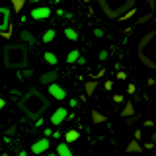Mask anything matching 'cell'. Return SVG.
Returning a JSON list of instances; mask_svg holds the SVG:
<instances>
[{
    "label": "cell",
    "instance_id": "6da1fadb",
    "mask_svg": "<svg viewBox=\"0 0 156 156\" xmlns=\"http://www.w3.org/2000/svg\"><path fill=\"white\" fill-rule=\"evenodd\" d=\"M47 107H49V100L37 88H29L26 94L20 98V109L26 115V119H31V121L41 119Z\"/></svg>",
    "mask_w": 156,
    "mask_h": 156
},
{
    "label": "cell",
    "instance_id": "7a4b0ae2",
    "mask_svg": "<svg viewBox=\"0 0 156 156\" xmlns=\"http://www.w3.org/2000/svg\"><path fill=\"white\" fill-rule=\"evenodd\" d=\"M136 57H139L140 65L156 70V29L144 33L139 39V45H136Z\"/></svg>",
    "mask_w": 156,
    "mask_h": 156
},
{
    "label": "cell",
    "instance_id": "3957f363",
    "mask_svg": "<svg viewBox=\"0 0 156 156\" xmlns=\"http://www.w3.org/2000/svg\"><path fill=\"white\" fill-rule=\"evenodd\" d=\"M2 65L10 70H23L27 66V49L26 45H6L2 55Z\"/></svg>",
    "mask_w": 156,
    "mask_h": 156
},
{
    "label": "cell",
    "instance_id": "277c9868",
    "mask_svg": "<svg viewBox=\"0 0 156 156\" xmlns=\"http://www.w3.org/2000/svg\"><path fill=\"white\" fill-rule=\"evenodd\" d=\"M98 4L111 20H121L135 10V0H98Z\"/></svg>",
    "mask_w": 156,
    "mask_h": 156
},
{
    "label": "cell",
    "instance_id": "5b68a950",
    "mask_svg": "<svg viewBox=\"0 0 156 156\" xmlns=\"http://www.w3.org/2000/svg\"><path fill=\"white\" fill-rule=\"evenodd\" d=\"M10 20H12V10L6 8V6H0V35L8 33Z\"/></svg>",
    "mask_w": 156,
    "mask_h": 156
},
{
    "label": "cell",
    "instance_id": "8992f818",
    "mask_svg": "<svg viewBox=\"0 0 156 156\" xmlns=\"http://www.w3.org/2000/svg\"><path fill=\"white\" fill-rule=\"evenodd\" d=\"M49 148H51V140H49V139H45V136H43V139H37L35 143L31 144V152L35 154V156H41V154H45Z\"/></svg>",
    "mask_w": 156,
    "mask_h": 156
},
{
    "label": "cell",
    "instance_id": "52a82bcc",
    "mask_svg": "<svg viewBox=\"0 0 156 156\" xmlns=\"http://www.w3.org/2000/svg\"><path fill=\"white\" fill-rule=\"evenodd\" d=\"M66 117H68V109H66V107H57V109L51 113V125H55V127L62 125L66 121Z\"/></svg>",
    "mask_w": 156,
    "mask_h": 156
},
{
    "label": "cell",
    "instance_id": "ba28073f",
    "mask_svg": "<svg viewBox=\"0 0 156 156\" xmlns=\"http://www.w3.org/2000/svg\"><path fill=\"white\" fill-rule=\"evenodd\" d=\"M31 20H35V22H43V20H47V18H51V8H47V6H37V8H33L31 10Z\"/></svg>",
    "mask_w": 156,
    "mask_h": 156
},
{
    "label": "cell",
    "instance_id": "9c48e42d",
    "mask_svg": "<svg viewBox=\"0 0 156 156\" xmlns=\"http://www.w3.org/2000/svg\"><path fill=\"white\" fill-rule=\"evenodd\" d=\"M47 90H49V94H51L53 100H58V101H62L66 98V92H65V88H62L61 84H51V86H47Z\"/></svg>",
    "mask_w": 156,
    "mask_h": 156
},
{
    "label": "cell",
    "instance_id": "30bf717a",
    "mask_svg": "<svg viewBox=\"0 0 156 156\" xmlns=\"http://www.w3.org/2000/svg\"><path fill=\"white\" fill-rule=\"evenodd\" d=\"M57 78H58V72L57 70H51V72H43L41 78H39V82L45 84V86H51V84H55V82H57Z\"/></svg>",
    "mask_w": 156,
    "mask_h": 156
},
{
    "label": "cell",
    "instance_id": "8fae6325",
    "mask_svg": "<svg viewBox=\"0 0 156 156\" xmlns=\"http://www.w3.org/2000/svg\"><path fill=\"white\" fill-rule=\"evenodd\" d=\"M20 41L29 43V45H35V35H33L31 31H27V29H23V31H20Z\"/></svg>",
    "mask_w": 156,
    "mask_h": 156
},
{
    "label": "cell",
    "instance_id": "7c38bea8",
    "mask_svg": "<svg viewBox=\"0 0 156 156\" xmlns=\"http://www.w3.org/2000/svg\"><path fill=\"white\" fill-rule=\"evenodd\" d=\"M55 154L57 156H72V150H70V146H68L66 143H58Z\"/></svg>",
    "mask_w": 156,
    "mask_h": 156
},
{
    "label": "cell",
    "instance_id": "4fadbf2b",
    "mask_svg": "<svg viewBox=\"0 0 156 156\" xmlns=\"http://www.w3.org/2000/svg\"><path fill=\"white\" fill-rule=\"evenodd\" d=\"M107 121V117L104 113H100L98 109H92V123L94 125H101V123H105Z\"/></svg>",
    "mask_w": 156,
    "mask_h": 156
},
{
    "label": "cell",
    "instance_id": "5bb4252c",
    "mask_svg": "<svg viewBox=\"0 0 156 156\" xmlns=\"http://www.w3.org/2000/svg\"><path fill=\"white\" fill-rule=\"evenodd\" d=\"M127 152L129 154H139V152H143V146H140L139 140H131V143L127 144Z\"/></svg>",
    "mask_w": 156,
    "mask_h": 156
},
{
    "label": "cell",
    "instance_id": "9a60e30c",
    "mask_svg": "<svg viewBox=\"0 0 156 156\" xmlns=\"http://www.w3.org/2000/svg\"><path fill=\"white\" fill-rule=\"evenodd\" d=\"M43 58H45V62H49L51 66H55L57 62H58L57 55H55V53H51V51H45V53H43Z\"/></svg>",
    "mask_w": 156,
    "mask_h": 156
},
{
    "label": "cell",
    "instance_id": "2e32d148",
    "mask_svg": "<svg viewBox=\"0 0 156 156\" xmlns=\"http://www.w3.org/2000/svg\"><path fill=\"white\" fill-rule=\"evenodd\" d=\"M131 115H135V105L131 101H127L125 107L121 109V117H131Z\"/></svg>",
    "mask_w": 156,
    "mask_h": 156
},
{
    "label": "cell",
    "instance_id": "e0dca14e",
    "mask_svg": "<svg viewBox=\"0 0 156 156\" xmlns=\"http://www.w3.org/2000/svg\"><path fill=\"white\" fill-rule=\"evenodd\" d=\"M78 136H80V133H78L76 129L66 131V133H65V140H66V144H68V143H74V140H78Z\"/></svg>",
    "mask_w": 156,
    "mask_h": 156
},
{
    "label": "cell",
    "instance_id": "ac0fdd59",
    "mask_svg": "<svg viewBox=\"0 0 156 156\" xmlns=\"http://www.w3.org/2000/svg\"><path fill=\"white\" fill-rule=\"evenodd\" d=\"M80 57H82L80 51H78V49H72V51L66 55V62H70V65H72V62H78V58H80Z\"/></svg>",
    "mask_w": 156,
    "mask_h": 156
},
{
    "label": "cell",
    "instance_id": "d6986e66",
    "mask_svg": "<svg viewBox=\"0 0 156 156\" xmlns=\"http://www.w3.org/2000/svg\"><path fill=\"white\" fill-rule=\"evenodd\" d=\"M96 88H98V82L96 80H90V82H86V84H84V92H86L88 96H92L96 92Z\"/></svg>",
    "mask_w": 156,
    "mask_h": 156
},
{
    "label": "cell",
    "instance_id": "ffe728a7",
    "mask_svg": "<svg viewBox=\"0 0 156 156\" xmlns=\"http://www.w3.org/2000/svg\"><path fill=\"white\" fill-rule=\"evenodd\" d=\"M65 37L68 39V41H76V39H78V33H76V29H72V27H66V29H65Z\"/></svg>",
    "mask_w": 156,
    "mask_h": 156
},
{
    "label": "cell",
    "instance_id": "44dd1931",
    "mask_svg": "<svg viewBox=\"0 0 156 156\" xmlns=\"http://www.w3.org/2000/svg\"><path fill=\"white\" fill-rule=\"evenodd\" d=\"M41 39H43V43H51L53 39H55V29H47Z\"/></svg>",
    "mask_w": 156,
    "mask_h": 156
},
{
    "label": "cell",
    "instance_id": "7402d4cb",
    "mask_svg": "<svg viewBox=\"0 0 156 156\" xmlns=\"http://www.w3.org/2000/svg\"><path fill=\"white\" fill-rule=\"evenodd\" d=\"M10 2H12L14 12H22V8H23V4H26V0H10Z\"/></svg>",
    "mask_w": 156,
    "mask_h": 156
},
{
    "label": "cell",
    "instance_id": "603a6c76",
    "mask_svg": "<svg viewBox=\"0 0 156 156\" xmlns=\"http://www.w3.org/2000/svg\"><path fill=\"white\" fill-rule=\"evenodd\" d=\"M14 133H16V127H10V129L6 131V136H8V139H10V136H12Z\"/></svg>",
    "mask_w": 156,
    "mask_h": 156
},
{
    "label": "cell",
    "instance_id": "cb8c5ba5",
    "mask_svg": "<svg viewBox=\"0 0 156 156\" xmlns=\"http://www.w3.org/2000/svg\"><path fill=\"white\" fill-rule=\"evenodd\" d=\"M94 35H96V37H104V31H101V29H98V27H96V29H94Z\"/></svg>",
    "mask_w": 156,
    "mask_h": 156
},
{
    "label": "cell",
    "instance_id": "d4e9b609",
    "mask_svg": "<svg viewBox=\"0 0 156 156\" xmlns=\"http://www.w3.org/2000/svg\"><path fill=\"white\" fill-rule=\"evenodd\" d=\"M113 101H117V104H121V101H123V96L115 94V96H113Z\"/></svg>",
    "mask_w": 156,
    "mask_h": 156
},
{
    "label": "cell",
    "instance_id": "484cf974",
    "mask_svg": "<svg viewBox=\"0 0 156 156\" xmlns=\"http://www.w3.org/2000/svg\"><path fill=\"white\" fill-rule=\"evenodd\" d=\"M105 58H107V51H101L100 53V61H105Z\"/></svg>",
    "mask_w": 156,
    "mask_h": 156
},
{
    "label": "cell",
    "instance_id": "4316f807",
    "mask_svg": "<svg viewBox=\"0 0 156 156\" xmlns=\"http://www.w3.org/2000/svg\"><path fill=\"white\" fill-rule=\"evenodd\" d=\"M4 105H6V101H4V98H2V96H0V111H2V109H4Z\"/></svg>",
    "mask_w": 156,
    "mask_h": 156
},
{
    "label": "cell",
    "instance_id": "83f0119b",
    "mask_svg": "<svg viewBox=\"0 0 156 156\" xmlns=\"http://www.w3.org/2000/svg\"><path fill=\"white\" fill-rule=\"evenodd\" d=\"M10 94H12V98H20V92L18 90H10Z\"/></svg>",
    "mask_w": 156,
    "mask_h": 156
},
{
    "label": "cell",
    "instance_id": "f1b7e54d",
    "mask_svg": "<svg viewBox=\"0 0 156 156\" xmlns=\"http://www.w3.org/2000/svg\"><path fill=\"white\" fill-rule=\"evenodd\" d=\"M135 90H136L135 84H129V94H135Z\"/></svg>",
    "mask_w": 156,
    "mask_h": 156
},
{
    "label": "cell",
    "instance_id": "f546056e",
    "mask_svg": "<svg viewBox=\"0 0 156 156\" xmlns=\"http://www.w3.org/2000/svg\"><path fill=\"white\" fill-rule=\"evenodd\" d=\"M111 86H113V84H111V80H107L105 82V90H111Z\"/></svg>",
    "mask_w": 156,
    "mask_h": 156
},
{
    "label": "cell",
    "instance_id": "4dcf8cb0",
    "mask_svg": "<svg viewBox=\"0 0 156 156\" xmlns=\"http://www.w3.org/2000/svg\"><path fill=\"white\" fill-rule=\"evenodd\" d=\"M140 135H143L140 131H135V139H136V140H140Z\"/></svg>",
    "mask_w": 156,
    "mask_h": 156
},
{
    "label": "cell",
    "instance_id": "1f68e13d",
    "mask_svg": "<svg viewBox=\"0 0 156 156\" xmlns=\"http://www.w3.org/2000/svg\"><path fill=\"white\" fill-rule=\"evenodd\" d=\"M51 135H53V133H51V129H45V139H49Z\"/></svg>",
    "mask_w": 156,
    "mask_h": 156
},
{
    "label": "cell",
    "instance_id": "d6a6232c",
    "mask_svg": "<svg viewBox=\"0 0 156 156\" xmlns=\"http://www.w3.org/2000/svg\"><path fill=\"white\" fill-rule=\"evenodd\" d=\"M152 143H154V146H156V131L152 133Z\"/></svg>",
    "mask_w": 156,
    "mask_h": 156
},
{
    "label": "cell",
    "instance_id": "836d02e7",
    "mask_svg": "<svg viewBox=\"0 0 156 156\" xmlns=\"http://www.w3.org/2000/svg\"><path fill=\"white\" fill-rule=\"evenodd\" d=\"M29 2H35L37 4V2H41V0H29Z\"/></svg>",
    "mask_w": 156,
    "mask_h": 156
},
{
    "label": "cell",
    "instance_id": "e575fe53",
    "mask_svg": "<svg viewBox=\"0 0 156 156\" xmlns=\"http://www.w3.org/2000/svg\"><path fill=\"white\" fill-rule=\"evenodd\" d=\"M45 156H57V154H45Z\"/></svg>",
    "mask_w": 156,
    "mask_h": 156
},
{
    "label": "cell",
    "instance_id": "d590c367",
    "mask_svg": "<svg viewBox=\"0 0 156 156\" xmlns=\"http://www.w3.org/2000/svg\"><path fill=\"white\" fill-rule=\"evenodd\" d=\"M55 2H61V0H55Z\"/></svg>",
    "mask_w": 156,
    "mask_h": 156
},
{
    "label": "cell",
    "instance_id": "8d00e7d4",
    "mask_svg": "<svg viewBox=\"0 0 156 156\" xmlns=\"http://www.w3.org/2000/svg\"><path fill=\"white\" fill-rule=\"evenodd\" d=\"M0 150H2V146H0Z\"/></svg>",
    "mask_w": 156,
    "mask_h": 156
}]
</instances>
